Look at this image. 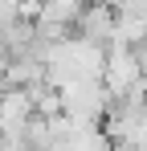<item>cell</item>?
I'll return each mask as SVG.
<instances>
[{
  "mask_svg": "<svg viewBox=\"0 0 147 151\" xmlns=\"http://www.w3.org/2000/svg\"><path fill=\"white\" fill-rule=\"evenodd\" d=\"M74 33H78L82 41H90V45H102V49H106V45L115 41V12H110L106 4L90 0V4L82 8V17H78Z\"/></svg>",
  "mask_w": 147,
  "mask_h": 151,
  "instance_id": "1",
  "label": "cell"
}]
</instances>
